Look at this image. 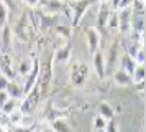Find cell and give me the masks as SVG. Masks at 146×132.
Returning a JSON list of instances; mask_svg holds the SVG:
<instances>
[{
	"mask_svg": "<svg viewBox=\"0 0 146 132\" xmlns=\"http://www.w3.org/2000/svg\"><path fill=\"white\" fill-rule=\"evenodd\" d=\"M41 101V92H40V88H38V84H35V88L31 89V91L28 92L25 98L20 101V109L21 114L23 116H27V114H33L35 109L38 107V104H40Z\"/></svg>",
	"mask_w": 146,
	"mask_h": 132,
	"instance_id": "1",
	"label": "cell"
},
{
	"mask_svg": "<svg viewBox=\"0 0 146 132\" xmlns=\"http://www.w3.org/2000/svg\"><path fill=\"white\" fill-rule=\"evenodd\" d=\"M53 63L51 61H46L40 65V73H38V81L36 84L40 88V92H41V98L44 96L49 89V83H51V76H53Z\"/></svg>",
	"mask_w": 146,
	"mask_h": 132,
	"instance_id": "2",
	"label": "cell"
},
{
	"mask_svg": "<svg viewBox=\"0 0 146 132\" xmlns=\"http://www.w3.org/2000/svg\"><path fill=\"white\" fill-rule=\"evenodd\" d=\"M67 8L71 10L72 20H71V26H79L82 17L86 15V12L94 5L92 2H66Z\"/></svg>",
	"mask_w": 146,
	"mask_h": 132,
	"instance_id": "3",
	"label": "cell"
},
{
	"mask_svg": "<svg viewBox=\"0 0 146 132\" xmlns=\"http://www.w3.org/2000/svg\"><path fill=\"white\" fill-rule=\"evenodd\" d=\"M87 78H89V66L86 63H76L71 66V83L76 88L86 84Z\"/></svg>",
	"mask_w": 146,
	"mask_h": 132,
	"instance_id": "4",
	"label": "cell"
},
{
	"mask_svg": "<svg viewBox=\"0 0 146 132\" xmlns=\"http://www.w3.org/2000/svg\"><path fill=\"white\" fill-rule=\"evenodd\" d=\"M15 33H17V36L21 41H28L30 40V36H31V25H30V17H28L27 12L18 18L17 26H15Z\"/></svg>",
	"mask_w": 146,
	"mask_h": 132,
	"instance_id": "5",
	"label": "cell"
},
{
	"mask_svg": "<svg viewBox=\"0 0 146 132\" xmlns=\"http://www.w3.org/2000/svg\"><path fill=\"white\" fill-rule=\"evenodd\" d=\"M120 41L118 40H113V43L108 48V58L105 59V76L108 73H113L115 65H117V59L120 58Z\"/></svg>",
	"mask_w": 146,
	"mask_h": 132,
	"instance_id": "6",
	"label": "cell"
},
{
	"mask_svg": "<svg viewBox=\"0 0 146 132\" xmlns=\"http://www.w3.org/2000/svg\"><path fill=\"white\" fill-rule=\"evenodd\" d=\"M84 32H86V36H87V48H89V51L94 55L95 51H99L100 38H102V36H100L99 30L92 25H87L86 28H84Z\"/></svg>",
	"mask_w": 146,
	"mask_h": 132,
	"instance_id": "7",
	"label": "cell"
},
{
	"mask_svg": "<svg viewBox=\"0 0 146 132\" xmlns=\"http://www.w3.org/2000/svg\"><path fill=\"white\" fill-rule=\"evenodd\" d=\"M0 74L10 81L15 79V76H17V71L12 65V58L8 53H0Z\"/></svg>",
	"mask_w": 146,
	"mask_h": 132,
	"instance_id": "8",
	"label": "cell"
},
{
	"mask_svg": "<svg viewBox=\"0 0 146 132\" xmlns=\"http://www.w3.org/2000/svg\"><path fill=\"white\" fill-rule=\"evenodd\" d=\"M71 51H72V43L67 41V43H64L61 48H58V50L54 51L51 63H54V65H64V63H69V59H71Z\"/></svg>",
	"mask_w": 146,
	"mask_h": 132,
	"instance_id": "9",
	"label": "cell"
},
{
	"mask_svg": "<svg viewBox=\"0 0 146 132\" xmlns=\"http://www.w3.org/2000/svg\"><path fill=\"white\" fill-rule=\"evenodd\" d=\"M110 13H112V10H110V2H99L97 26H95V28L99 30V33L107 26V20H108V17H110Z\"/></svg>",
	"mask_w": 146,
	"mask_h": 132,
	"instance_id": "10",
	"label": "cell"
},
{
	"mask_svg": "<svg viewBox=\"0 0 146 132\" xmlns=\"http://www.w3.org/2000/svg\"><path fill=\"white\" fill-rule=\"evenodd\" d=\"M92 68L99 79L105 78V58H104V53L100 50L92 55Z\"/></svg>",
	"mask_w": 146,
	"mask_h": 132,
	"instance_id": "11",
	"label": "cell"
},
{
	"mask_svg": "<svg viewBox=\"0 0 146 132\" xmlns=\"http://www.w3.org/2000/svg\"><path fill=\"white\" fill-rule=\"evenodd\" d=\"M7 94L10 99H17V101H21L23 98V86L20 83H17V79H12L8 81V86H7Z\"/></svg>",
	"mask_w": 146,
	"mask_h": 132,
	"instance_id": "12",
	"label": "cell"
},
{
	"mask_svg": "<svg viewBox=\"0 0 146 132\" xmlns=\"http://www.w3.org/2000/svg\"><path fill=\"white\" fill-rule=\"evenodd\" d=\"M56 20H58V15H49V13H44V12H38V23H40L41 30L53 28L56 25Z\"/></svg>",
	"mask_w": 146,
	"mask_h": 132,
	"instance_id": "13",
	"label": "cell"
},
{
	"mask_svg": "<svg viewBox=\"0 0 146 132\" xmlns=\"http://www.w3.org/2000/svg\"><path fill=\"white\" fill-rule=\"evenodd\" d=\"M10 48H12V28L7 23L2 28V51L0 53H8L10 55Z\"/></svg>",
	"mask_w": 146,
	"mask_h": 132,
	"instance_id": "14",
	"label": "cell"
},
{
	"mask_svg": "<svg viewBox=\"0 0 146 132\" xmlns=\"http://www.w3.org/2000/svg\"><path fill=\"white\" fill-rule=\"evenodd\" d=\"M113 81L117 83L118 86H123V88H126V86H131L133 81H131V74H128V73H125L123 69H115L113 71Z\"/></svg>",
	"mask_w": 146,
	"mask_h": 132,
	"instance_id": "15",
	"label": "cell"
},
{
	"mask_svg": "<svg viewBox=\"0 0 146 132\" xmlns=\"http://www.w3.org/2000/svg\"><path fill=\"white\" fill-rule=\"evenodd\" d=\"M120 69H123L125 73H128V74H131L133 69H135V66H136V63H135V59L130 58L126 53H123V55H120Z\"/></svg>",
	"mask_w": 146,
	"mask_h": 132,
	"instance_id": "16",
	"label": "cell"
},
{
	"mask_svg": "<svg viewBox=\"0 0 146 132\" xmlns=\"http://www.w3.org/2000/svg\"><path fill=\"white\" fill-rule=\"evenodd\" d=\"M99 116L102 119H105L107 122H108V121H113L115 111H113L112 104H108V102H100L99 104Z\"/></svg>",
	"mask_w": 146,
	"mask_h": 132,
	"instance_id": "17",
	"label": "cell"
},
{
	"mask_svg": "<svg viewBox=\"0 0 146 132\" xmlns=\"http://www.w3.org/2000/svg\"><path fill=\"white\" fill-rule=\"evenodd\" d=\"M33 61L35 58H25L20 61V65H18V68H17V74H20V76H27L28 73L33 69Z\"/></svg>",
	"mask_w": 146,
	"mask_h": 132,
	"instance_id": "18",
	"label": "cell"
},
{
	"mask_svg": "<svg viewBox=\"0 0 146 132\" xmlns=\"http://www.w3.org/2000/svg\"><path fill=\"white\" fill-rule=\"evenodd\" d=\"M145 76H146L145 65H136V66H135V69H133V73H131V81H133V84L145 83Z\"/></svg>",
	"mask_w": 146,
	"mask_h": 132,
	"instance_id": "19",
	"label": "cell"
},
{
	"mask_svg": "<svg viewBox=\"0 0 146 132\" xmlns=\"http://www.w3.org/2000/svg\"><path fill=\"white\" fill-rule=\"evenodd\" d=\"M51 131L53 132H72V127L67 124L64 119H54L51 122Z\"/></svg>",
	"mask_w": 146,
	"mask_h": 132,
	"instance_id": "20",
	"label": "cell"
},
{
	"mask_svg": "<svg viewBox=\"0 0 146 132\" xmlns=\"http://www.w3.org/2000/svg\"><path fill=\"white\" fill-rule=\"evenodd\" d=\"M18 107H20V101H17V99H8L7 102L0 107V112L5 114V116H8V114H12L13 111H17Z\"/></svg>",
	"mask_w": 146,
	"mask_h": 132,
	"instance_id": "21",
	"label": "cell"
},
{
	"mask_svg": "<svg viewBox=\"0 0 146 132\" xmlns=\"http://www.w3.org/2000/svg\"><path fill=\"white\" fill-rule=\"evenodd\" d=\"M53 30L64 40H69L72 36V26L71 25H54Z\"/></svg>",
	"mask_w": 146,
	"mask_h": 132,
	"instance_id": "22",
	"label": "cell"
},
{
	"mask_svg": "<svg viewBox=\"0 0 146 132\" xmlns=\"http://www.w3.org/2000/svg\"><path fill=\"white\" fill-rule=\"evenodd\" d=\"M8 124H12V127H17V125H23V114H21L20 109H17V111H13L12 114H8Z\"/></svg>",
	"mask_w": 146,
	"mask_h": 132,
	"instance_id": "23",
	"label": "cell"
},
{
	"mask_svg": "<svg viewBox=\"0 0 146 132\" xmlns=\"http://www.w3.org/2000/svg\"><path fill=\"white\" fill-rule=\"evenodd\" d=\"M8 22V7L5 2H0V30L7 25Z\"/></svg>",
	"mask_w": 146,
	"mask_h": 132,
	"instance_id": "24",
	"label": "cell"
},
{
	"mask_svg": "<svg viewBox=\"0 0 146 132\" xmlns=\"http://www.w3.org/2000/svg\"><path fill=\"white\" fill-rule=\"evenodd\" d=\"M107 26H108L110 30H117V28H118V13L117 12L110 13V17L107 20Z\"/></svg>",
	"mask_w": 146,
	"mask_h": 132,
	"instance_id": "25",
	"label": "cell"
},
{
	"mask_svg": "<svg viewBox=\"0 0 146 132\" xmlns=\"http://www.w3.org/2000/svg\"><path fill=\"white\" fill-rule=\"evenodd\" d=\"M105 127H107L105 119H102L100 116L94 117V131H105Z\"/></svg>",
	"mask_w": 146,
	"mask_h": 132,
	"instance_id": "26",
	"label": "cell"
},
{
	"mask_svg": "<svg viewBox=\"0 0 146 132\" xmlns=\"http://www.w3.org/2000/svg\"><path fill=\"white\" fill-rule=\"evenodd\" d=\"M10 132H35V125H17V127H12Z\"/></svg>",
	"mask_w": 146,
	"mask_h": 132,
	"instance_id": "27",
	"label": "cell"
},
{
	"mask_svg": "<svg viewBox=\"0 0 146 132\" xmlns=\"http://www.w3.org/2000/svg\"><path fill=\"white\" fill-rule=\"evenodd\" d=\"M105 132H118V127L115 124V121H108V122H107Z\"/></svg>",
	"mask_w": 146,
	"mask_h": 132,
	"instance_id": "28",
	"label": "cell"
},
{
	"mask_svg": "<svg viewBox=\"0 0 146 132\" xmlns=\"http://www.w3.org/2000/svg\"><path fill=\"white\" fill-rule=\"evenodd\" d=\"M8 81H10V79H7L5 76H2V74H0V91H5V89H7Z\"/></svg>",
	"mask_w": 146,
	"mask_h": 132,
	"instance_id": "29",
	"label": "cell"
},
{
	"mask_svg": "<svg viewBox=\"0 0 146 132\" xmlns=\"http://www.w3.org/2000/svg\"><path fill=\"white\" fill-rule=\"evenodd\" d=\"M8 94H7V91H0V107H2V106L5 104V102H7L8 101Z\"/></svg>",
	"mask_w": 146,
	"mask_h": 132,
	"instance_id": "30",
	"label": "cell"
},
{
	"mask_svg": "<svg viewBox=\"0 0 146 132\" xmlns=\"http://www.w3.org/2000/svg\"><path fill=\"white\" fill-rule=\"evenodd\" d=\"M0 132H10V131H8V127H5V125H0Z\"/></svg>",
	"mask_w": 146,
	"mask_h": 132,
	"instance_id": "31",
	"label": "cell"
},
{
	"mask_svg": "<svg viewBox=\"0 0 146 132\" xmlns=\"http://www.w3.org/2000/svg\"><path fill=\"white\" fill-rule=\"evenodd\" d=\"M94 132H105V131H94Z\"/></svg>",
	"mask_w": 146,
	"mask_h": 132,
	"instance_id": "32",
	"label": "cell"
},
{
	"mask_svg": "<svg viewBox=\"0 0 146 132\" xmlns=\"http://www.w3.org/2000/svg\"><path fill=\"white\" fill-rule=\"evenodd\" d=\"M139 132H145V131H139Z\"/></svg>",
	"mask_w": 146,
	"mask_h": 132,
	"instance_id": "33",
	"label": "cell"
}]
</instances>
